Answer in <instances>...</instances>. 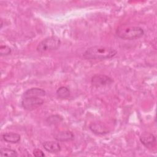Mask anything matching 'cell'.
<instances>
[{
	"instance_id": "cell-1",
	"label": "cell",
	"mask_w": 157,
	"mask_h": 157,
	"mask_svg": "<svg viewBox=\"0 0 157 157\" xmlns=\"http://www.w3.org/2000/svg\"><path fill=\"white\" fill-rule=\"evenodd\" d=\"M117 53V51L113 48L95 45L87 48L83 57L86 59H105L115 56Z\"/></svg>"
},
{
	"instance_id": "cell-2",
	"label": "cell",
	"mask_w": 157,
	"mask_h": 157,
	"mask_svg": "<svg viewBox=\"0 0 157 157\" xmlns=\"http://www.w3.org/2000/svg\"><path fill=\"white\" fill-rule=\"evenodd\" d=\"M116 34L122 39L134 40L142 37L144 34V31L137 26L121 25L117 28Z\"/></svg>"
},
{
	"instance_id": "cell-3",
	"label": "cell",
	"mask_w": 157,
	"mask_h": 157,
	"mask_svg": "<svg viewBox=\"0 0 157 157\" xmlns=\"http://www.w3.org/2000/svg\"><path fill=\"white\" fill-rule=\"evenodd\" d=\"M60 45L61 40L58 37L56 36H50L40 41L38 44L36 50L38 53H45L57 50Z\"/></svg>"
},
{
	"instance_id": "cell-4",
	"label": "cell",
	"mask_w": 157,
	"mask_h": 157,
	"mask_svg": "<svg viewBox=\"0 0 157 157\" xmlns=\"http://www.w3.org/2000/svg\"><path fill=\"white\" fill-rule=\"evenodd\" d=\"M43 103L44 100L39 97H27L23 98L21 104L25 109L31 110L40 107Z\"/></svg>"
},
{
	"instance_id": "cell-5",
	"label": "cell",
	"mask_w": 157,
	"mask_h": 157,
	"mask_svg": "<svg viewBox=\"0 0 157 157\" xmlns=\"http://www.w3.org/2000/svg\"><path fill=\"white\" fill-rule=\"evenodd\" d=\"M113 80L110 77L104 74H96L91 79V84L96 87H100L111 85Z\"/></svg>"
},
{
	"instance_id": "cell-6",
	"label": "cell",
	"mask_w": 157,
	"mask_h": 157,
	"mask_svg": "<svg viewBox=\"0 0 157 157\" xmlns=\"http://www.w3.org/2000/svg\"><path fill=\"white\" fill-rule=\"evenodd\" d=\"M139 139L141 143L146 148H151L156 145V137L152 133L148 132H144L140 135Z\"/></svg>"
},
{
	"instance_id": "cell-7",
	"label": "cell",
	"mask_w": 157,
	"mask_h": 157,
	"mask_svg": "<svg viewBox=\"0 0 157 157\" xmlns=\"http://www.w3.org/2000/svg\"><path fill=\"white\" fill-rule=\"evenodd\" d=\"M54 138L59 142H67L72 140L74 139V135L69 131H60L54 134Z\"/></svg>"
},
{
	"instance_id": "cell-8",
	"label": "cell",
	"mask_w": 157,
	"mask_h": 157,
	"mask_svg": "<svg viewBox=\"0 0 157 157\" xmlns=\"http://www.w3.org/2000/svg\"><path fill=\"white\" fill-rule=\"evenodd\" d=\"M43 147L48 152L56 153L61 151V146L59 143L55 141H47L43 144Z\"/></svg>"
},
{
	"instance_id": "cell-9",
	"label": "cell",
	"mask_w": 157,
	"mask_h": 157,
	"mask_svg": "<svg viewBox=\"0 0 157 157\" xmlns=\"http://www.w3.org/2000/svg\"><path fill=\"white\" fill-rule=\"evenodd\" d=\"M45 95L44 90L39 88H32L26 90L23 94V98L40 97Z\"/></svg>"
},
{
	"instance_id": "cell-10",
	"label": "cell",
	"mask_w": 157,
	"mask_h": 157,
	"mask_svg": "<svg viewBox=\"0 0 157 157\" xmlns=\"http://www.w3.org/2000/svg\"><path fill=\"white\" fill-rule=\"evenodd\" d=\"M90 129L95 134H105L108 133L109 131L107 128L101 123H91L90 126Z\"/></svg>"
},
{
	"instance_id": "cell-11",
	"label": "cell",
	"mask_w": 157,
	"mask_h": 157,
	"mask_svg": "<svg viewBox=\"0 0 157 157\" xmlns=\"http://www.w3.org/2000/svg\"><path fill=\"white\" fill-rule=\"evenodd\" d=\"M2 139L8 143L16 144L20 140V134L15 132L4 133L2 136Z\"/></svg>"
},
{
	"instance_id": "cell-12",
	"label": "cell",
	"mask_w": 157,
	"mask_h": 157,
	"mask_svg": "<svg viewBox=\"0 0 157 157\" xmlns=\"http://www.w3.org/2000/svg\"><path fill=\"white\" fill-rule=\"evenodd\" d=\"M70 94V91L66 86H61L56 90V95L61 99H66Z\"/></svg>"
},
{
	"instance_id": "cell-13",
	"label": "cell",
	"mask_w": 157,
	"mask_h": 157,
	"mask_svg": "<svg viewBox=\"0 0 157 157\" xmlns=\"http://www.w3.org/2000/svg\"><path fill=\"white\" fill-rule=\"evenodd\" d=\"M63 120V117L59 115H52L47 118L46 122L49 124H55L59 123Z\"/></svg>"
},
{
	"instance_id": "cell-14",
	"label": "cell",
	"mask_w": 157,
	"mask_h": 157,
	"mask_svg": "<svg viewBox=\"0 0 157 157\" xmlns=\"http://www.w3.org/2000/svg\"><path fill=\"white\" fill-rule=\"evenodd\" d=\"M1 156H17L18 153L17 152L12 149L8 148H1L0 151Z\"/></svg>"
},
{
	"instance_id": "cell-15",
	"label": "cell",
	"mask_w": 157,
	"mask_h": 157,
	"mask_svg": "<svg viewBox=\"0 0 157 157\" xmlns=\"http://www.w3.org/2000/svg\"><path fill=\"white\" fill-rule=\"evenodd\" d=\"M11 53V48L6 45H1L0 46V55L1 56L9 55Z\"/></svg>"
},
{
	"instance_id": "cell-16",
	"label": "cell",
	"mask_w": 157,
	"mask_h": 157,
	"mask_svg": "<svg viewBox=\"0 0 157 157\" xmlns=\"http://www.w3.org/2000/svg\"><path fill=\"white\" fill-rule=\"evenodd\" d=\"M33 155L37 157H41V156H45V154L44 153V152L40 149H39V148H35L33 150Z\"/></svg>"
}]
</instances>
